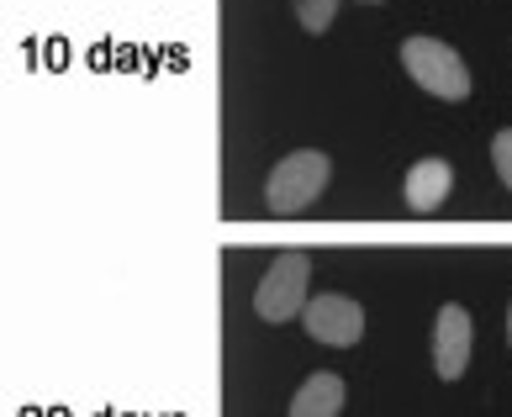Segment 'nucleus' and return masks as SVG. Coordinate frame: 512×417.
<instances>
[{
    "mask_svg": "<svg viewBox=\"0 0 512 417\" xmlns=\"http://www.w3.org/2000/svg\"><path fill=\"white\" fill-rule=\"evenodd\" d=\"M328 175H333V164H328L322 148H296V154H286L270 169L264 201H270L275 217H296V212H307V206L328 191Z\"/></svg>",
    "mask_w": 512,
    "mask_h": 417,
    "instance_id": "obj_1",
    "label": "nucleus"
},
{
    "mask_svg": "<svg viewBox=\"0 0 512 417\" xmlns=\"http://www.w3.org/2000/svg\"><path fill=\"white\" fill-rule=\"evenodd\" d=\"M402 64L417 85L428 90V96H439V101H465L470 90V69L465 59L454 53L449 43H439V37H407L402 43Z\"/></svg>",
    "mask_w": 512,
    "mask_h": 417,
    "instance_id": "obj_2",
    "label": "nucleus"
},
{
    "mask_svg": "<svg viewBox=\"0 0 512 417\" xmlns=\"http://www.w3.org/2000/svg\"><path fill=\"white\" fill-rule=\"evenodd\" d=\"M307 280H312V259L301 249H286L270 270H264L259 291H254V312L264 322H291L307 307Z\"/></svg>",
    "mask_w": 512,
    "mask_h": 417,
    "instance_id": "obj_3",
    "label": "nucleus"
},
{
    "mask_svg": "<svg viewBox=\"0 0 512 417\" xmlns=\"http://www.w3.org/2000/svg\"><path fill=\"white\" fill-rule=\"evenodd\" d=\"M301 322H307V333L317 338V344L328 349H349L365 338V307H359L354 296L333 291V296H312L307 307H301Z\"/></svg>",
    "mask_w": 512,
    "mask_h": 417,
    "instance_id": "obj_4",
    "label": "nucleus"
},
{
    "mask_svg": "<svg viewBox=\"0 0 512 417\" xmlns=\"http://www.w3.org/2000/svg\"><path fill=\"white\" fill-rule=\"evenodd\" d=\"M470 349H476V322L465 307H444L439 328H433V365H439V381H460L470 365Z\"/></svg>",
    "mask_w": 512,
    "mask_h": 417,
    "instance_id": "obj_5",
    "label": "nucleus"
},
{
    "mask_svg": "<svg viewBox=\"0 0 512 417\" xmlns=\"http://www.w3.org/2000/svg\"><path fill=\"white\" fill-rule=\"evenodd\" d=\"M449 191H454V169H449V159H417V164L407 169V185H402L407 212H417V217L439 212V206L449 201Z\"/></svg>",
    "mask_w": 512,
    "mask_h": 417,
    "instance_id": "obj_6",
    "label": "nucleus"
},
{
    "mask_svg": "<svg viewBox=\"0 0 512 417\" xmlns=\"http://www.w3.org/2000/svg\"><path fill=\"white\" fill-rule=\"evenodd\" d=\"M344 375H333V370H317L312 381H301V391L291 396V412L296 417H333V412H344Z\"/></svg>",
    "mask_w": 512,
    "mask_h": 417,
    "instance_id": "obj_7",
    "label": "nucleus"
},
{
    "mask_svg": "<svg viewBox=\"0 0 512 417\" xmlns=\"http://www.w3.org/2000/svg\"><path fill=\"white\" fill-rule=\"evenodd\" d=\"M338 6H344V0H296V22L307 27V32H328Z\"/></svg>",
    "mask_w": 512,
    "mask_h": 417,
    "instance_id": "obj_8",
    "label": "nucleus"
},
{
    "mask_svg": "<svg viewBox=\"0 0 512 417\" xmlns=\"http://www.w3.org/2000/svg\"><path fill=\"white\" fill-rule=\"evenodd\" d=\"M491 164H497V175H502V185L512 191V127H502L497 138H491Z\"/></svg>",
    "mask_w": 512,
    "mask_h": 417,
    "instance_id": "obj_9",
    "label": "nucleus"
},
{
    "mask_svg": "<svg viewBox=\"0 0 512 417\" xmlns=\"http://www.w3.org/2000/svg\"><path fill=\"white\" fill-rule=\"evenodd\" d=\"M507 344H512V307H507Z\"/></svg>",
    "mask_w": 512,
    "mask_h": 417,
    "instance_id": "obj_10",
    "label": "nucleus"
},
{
    "mask_svg": "<svg viewBox=\"0 0 512 417\" xmlns=\"http://www.w3.org/2000/svg\"><path fill=\"white\" fill-rule=\"evenodd\" d=\"M365 6H381V0H365Z\"/></svg>",
    "mask_w": 512,
    "mask_h": 417,
    "instance_id": "obj_11",
    "label": "nucleus"
}]
</instances>
